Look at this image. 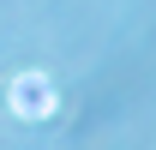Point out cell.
Segmentation results:
<instances>
[{
	"label": "cell",
	"instance_id": "cell-1",
	"mask_svg": "<svg viewBox=\"0 0 156 150\" xmlns=\"http://www.w3.org/2000/svg\"><path fill=\"white\" fill-rule=\"evenodd\" d=\"M6 96H12V114H18V120H48V114H54V84L42 72H18Z\"/></svg>",
	"mask_w": 156,
	"mask_h": 150
}]
</instances>
